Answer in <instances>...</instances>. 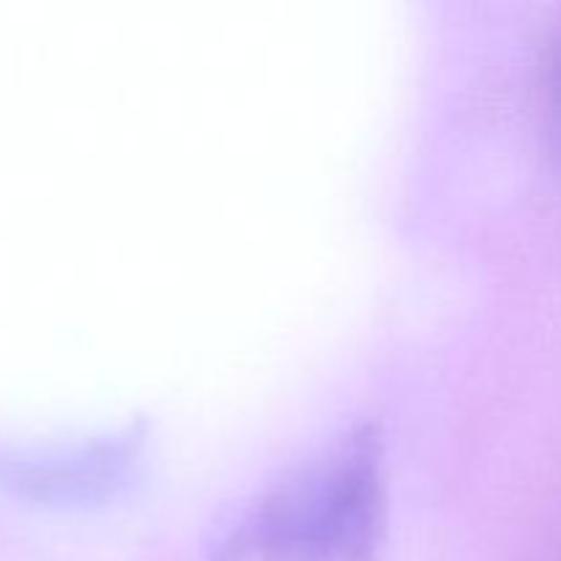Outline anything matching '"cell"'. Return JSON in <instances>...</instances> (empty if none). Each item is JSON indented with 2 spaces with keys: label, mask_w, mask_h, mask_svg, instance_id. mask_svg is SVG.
Here are the masks:
<instances>
[{
  "label": "cell",
  "mask_w": 561,
  "mask_h": 561,
  "mask_svg": "<svg viewBox=\"0 0 561 561\" xmlns=\"http://www.w3.org/2000/svg\"><path fill=\"white\" fill-rule=\"evenodd\" d=\"M381 531V442L362 425L268 488L222 561H370Z\"/></svg>",
  "instance_id": "cell-1"
},
{
  "label": "cell",
  "mask_w": 561,
  "mask_h": 561,
  "mask_svg": "<svg viewBox=\"0 0 561 561\" xmlns=\"http://www.w3.org/2000/svg\"><path fill=\"white\" fill-rule=\"evenodd\" d=\"M548 110H551V124H553V135H557L559 148H561V38L553 47L551 60H548Z\"/></svg>",
  "instance_id": "cell-2"
}]
</instances>
